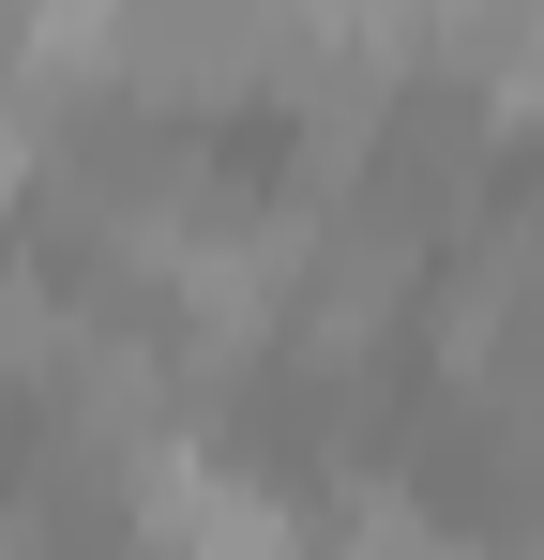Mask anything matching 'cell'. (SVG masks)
Wrapping results in <instances>:
<instances>
[{"label":"cell","mask_w":544,"mask_h":560,"mask_svg":"<svg viewBox=\"0 0 544 560\" xmlns=\"http://www.w3.org/2000/svg\"><path fill=\"white\" fill-rule=\"evenodd\" d=\"M272 61H287V15L272 0H121L106 31V92L152 106V121H212V106H258Z\"/></svg>","instance_id":"obj_1"},{"label":"cell","mask_w":544,"mask_h":560,"mask_svg":"<svg viewBox=\"0 0 544 560\" xmlns=\"http://www.w3.org/2000/svg\"><path fill=\"white\" fill-rule=\"evenodd\" d=\"M318 560H484V546H469V530H439V515H424L409 485H363L348 515L318 530Z\"/></svg>","instance_id":"obj_2"},{"label":"cell","mask_w":544,"mask_h":560,"mask_svg":"<svg viewBox=\"0 0 544 560\" xmlns=\"http://www.w3.org/2000/svg\"><path fill=\"white\" fill-rule=\"evenodd\" d=\"M0 560H76V530H61L46 500H0Z\"/></svg>","instance_id":"obj_3"}]
</instances>
